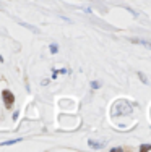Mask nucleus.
Returning a JSON list of instances; mask_svg holds the SVG:
<instances>
[{
	"mask_svg": "<svg viewBox=\"0 0 151 152\" xmlns=\"http://www.w3.org/2000/svg\"><path fill=\"white\" fill-rule=\"evenodd\" d=\"M0 61H3V57L2 55H0Z\"/></svg>",
	"mask_w": 151,
	"mask_h": 152,
	"instance_id": "4468645a",
	"label": "nucleus"
},
{
	"mask_svg": "<svg viewBox=\"0 0 151 152\" xmlns=\"http://www.w3.org/2000/svg\"><path fill=\"white\" fill-rule=\"evenodd\" d=\"M57 75H59V71H55V70H54V71H52V78L55 79V78H57Z\"/></svg>",
	"mask_w": 151,
	"mask_h": 152,
	"instance_id": "ddd939ff",
	"label": "nucleus"
},
{
	"mask_svg": "<svg viewBox=\"0 0 151 152\" xmlns=\"http://www.w3.org/2000/svg\"><path fill=\"white\" fill-rule=\"evenodd\" d=\"M2 99H3V104H5L7 108H12L13 107V102H15V94L8 89H3L2 91Z\"/></svg>",
	"mask_w": 151,
	"mask_h": 152,
	"instance_id": "f03ea898",
	"label": "nucleus"
},
{
	"mask_svg": "<svg viewBox=\"0 0 151 152\" xmlns=\"http://www.w3.org/2000/svg\"><path fill=\"white\" fill-rule=\"evenodd\" d=\"M18 23L21 24L23 28H26V29H29V31H33V32H36V34H39V29L36 26H31V24H28V23H23V21H18Z\"/></svg>",
	"mask_w": 151,
	"mask_h": 152,
	"instance_id": "423d86ee",
	"label": "nucleus"
},
{
	"mask_svg": "<svg viewBox=\"0 0 151 152\" xmlns=\"http://www.w3.org/2000/svg\"><path fill=\"white\" fill-rule=\"evenodd\" d=\"M89 86H91L93 89H99L101 88V83L99 81H91V84H89Z\"/></svg>",
	"mask_w": 151,
	"mask_h": 152,
	"instance_id": "9d476101",
	"label": "nucleus"
},
{
	"mask_svg": "<svg viewBox=\"0 0 151 152\" xmlns=\"http://www.w3.org/2000/svg\"><path fill=\"white\" fill-rule=\"evenodd\" d=\"M88 146L91 149H104L106 147V142L104 141H94V139H88Z\"/></svg>",
	"mask_w": 151,
	"mask_h": 152,
	"instance_id": "7ed1b4c3",
	"label": "nucleus"
},
{
	"mask_svg": "<svg viewBox=\"0 0 151 152\" xmlns=\"http://www.w3.org/2000/svg\"><path fill=\"white\" fill-rule=\"evenodd\" d=\"M140 151H141V152L151 151V144H141V146H140Z\"/></svg>",
	"mask_w": 151,
	"mask_h": 152,
	"instance_id": "1a4fd4ad",
	"label": "nucleus"
},
{
	"mask_svg": "<svg viewBox=\"0 0 151 152\" xmlns=\"http://www.w3.org/2000/svg\"><path fill=\"white\" fill-rule=\"evenodd\" d=\"M130 42L133 44H140V45H145L146 49H151V41H146V39H140V37H132Z\"/></svg>",
	"mask_w": 151,
	"mask_h": 152,
	"instance_id": "20e7f679",
	"label": "nucleus"
},
{
	"mask_svg": "<svg viewBox=\"0 0 151 152\" xmlns=\"http://www.w3.org/2000/svg\"><path fill=\"white\" fill-rule=\"evenodd\" d=\"M49 50H50V53H57V52H59V45H57V44H50Z\"/></svg>",
	"mask_w": 151,
	"mask_h": 152,
	"instance_id": "0eeeda50",
	"label": "nucleus"
},
{
	"mask_svg": "<svg viewBox=\"0 0 151 152\" xmlns=\"http://www.w3.org/2000/svg\"><path fill=\"white\" fill-rule=\"evenodd\" d=\"M18 117H20V112H18V110H16V112H15V113H13V120H16V118H18Z\"/></svg>",
	"mask_w": 151,
	"mask_h": 152,
	"instance_id": "f8f14e48",
	"label": "nucleus"
},
{
	"mask_svg": "<svg viewBox=\"0 0 151 152\" xmlns=\"http://www.w3.org/2000/svg\"><path fill=\"white\" fill-rule=\"evenodd\" d=\"M21 141H23V137H15V139H12V141H3V142H0V147H3V146H13V144L21 142Z\"/></svg>",
	"mask_w": 151,
	"mask_h": 152,
	"instance_id": "39448f33",
	"label": "nucleus"
},
{
	"mask_svg": "<svg viewBox=\"0 0 151 152\" xmlns=\"http://www.w3.org/2000/svg\"><path fill=\"white\" fill-rule=\"evenodd\" d=\"M110 152H122V147H112Z\"/></svg>",
	"mask_w": 151,
	"mask_h": 152,
	"instance_id": "9b49d317",
	"label": "nucleus"
},
{
	"mask_svg": "<svg viewBox=\"0 0 151 152\" xmlns=\"http://www.w3.org/2000/svg\"><path fill=\"white\" fill-rule=\"evenodd\" d=\"M133 112V107L128 100L120 99L112 105V117H119V115H130Z\"/></svg>",
	"mask_w": 151,
	"mask_h": 152,
	"instance_id": "f257e3e1",
	"label": "nucleus"
},
{
	"mask_svg": "<svg viewBox=\"0 0 151 152\" xmlns=\"http://www.w3.org/2000/svg\"><path fill=\"white\" fill-rule=\"evenodd\" d=\"M138 78H140V81H141L143 84H148V78H146L143 73H140V71H138Z\"/></svg>",
	"mask_w": 151,
	"mask_h": 152,
	"instance_id": "6e6552de",
	"label": "nucleus"
}]
</instances>
